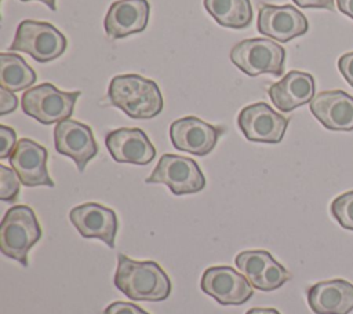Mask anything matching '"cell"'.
Segmentation results:
<instances>
[{"label": "cell", "mask_w": 353, "mask_h": 314, "mask_svg": "<svg viewBox=\"0 0 353 314\" xmlns=\"http://www.w3.org/2000/svg\"><path fill=\"white\" fill-rule=\"evenodd\" d=\"M114 286L131 300L163 302L171 293V281L156 262H138L123 253L117 256Z\"/></svg>", "instance_id": "6da1fadb"}, {"label": "cell", "mask_w": 353, "mask_h": 314, "mask_svg": "<svg viewBox=\"0 0 353 314\" xmlns=\"http://www.w3.org/2000/svg\"><path fill=\"white\" fill-rule=\"evenodd\" d=\"M110 105L128 117L148 120L157 116L164 106L159 85L139 74H117L108 87Z\"/></svg>", "instance_id": "7a4b0ae2"}, {"label": "cell", "mask_w": 353, "mask_h": 314, "mask_svg": "<svg viewBox=\"0 0 353 314\" xmlns=\"http://www.w3.org/2000/svg\"><path fill=\"white\" fill-rule=\"evenodd\" d=\"M41 234L34 211L28 205H14L6 212L0 224L1 253L26 267L28 253Z\"/></svg>", "instance_id": "3957f363"}, {"label": "cell", "mask_w": 353, "mask_h": 314, "mask_svg": "<svg viewBox=\"0 0 353 314\" xmlns=\"http://www.w3.org/2000/svg\"><path fill=\"white\" fill-rule=\"evenodd\" d=\"M80 94V91H61L51 83H43L23 92L22 112L46 125L61 123L72 116Z\"/></svg>", "instance_id": "277c9868"}, {"label": "cell", "mask_w": 353, "mask_h": 314, "mask_svg": "<svg viewBox=\"0 0 353 314\" xmlns=\"http://www.w3.org/2000/svg\"><path fill=\"white\" fill-rule=\"evenodd\" d=\"M66 47V37L54 25L25 19L18 25L10 50L29 54L34 61L44 63L61 56Z\"/></svg>", "instance_id": "5b68a950"}, {"label": "cell", "mask_w": 353, "mask_h": 314, "mask_svg": "<svg viewBox=\"0 0 353 314\" xmlns=\"http://www.w3.org/2000/svg\"><path fill=\"white\" fill-rule=\"evenodd\" d=\"M230 61L250 77L263 73L281 76L284 73L285 50L273 40L254 37L237 43L230 50Z\"/></svg>", "instance_id": "8992f818"}, {"label": "cell", "mask_w": 353, "mask_h": 314, "mask_svg": "<svg viewBox=\"0 0 353 314\" xmlns=\"http://www.w3.org/2000/svg\"><path fill=\"white\" fill-rule=\"evenodd\" d=\"M145 182L163 183L175 196L199 193L205 186V178L199 164L178 154H163Z\"/></svg>", "instance_id": "52a82bcc"}, {"label": "cell", "mask_w": 353, "mask_h": 314, "mask_svg": "<svg viewBox=\"0 0 353 314\" xmlns=\"http://www.w3.org/2000/svg\"><path fill=\"white\" fill-rule=\"evenodd\" d=\"M201 291L223 306H240L248 302L254 289L248 278L230 266L205 269L200 281Z\"/></svg>", "instance_id": "ba28073f"}, {"label": "cell", "mask_w": 353, "mask_h": 314, "mask_svg": "<svg viewBox=\"0 0 353 314\" xmlns=\"http://www.w3.org/2000/svg\"><path fill=\"white\" fill-rule=\"evenodd\" d=\"M290 120L265 102L243 107L237 117L239 128L247 140L261 143H279L284 138Z\"/></svg>", "instance_id": "9c48e42d"}, {"label": "cell", "mask_w": 353, "mask_h": 314, "mask_svg": "<svg viewBox=\"0 0 353 314\" xmlns=\"http://www.w3.org/2000/svg\"><path fill=\"white\" fill-rule=\"evenodd\" d=\"M256 29L261 34L276 41L287 43L307 32L306 17L294 6L262 4L258 10Z\"/></svg>", "instance_id": "30bf717a"}, {"label": "cell", "mask_w": 353, "mask_h": 314, "mask_svg": "<svg viewBox=\"0 0 353 314\" xmlns=\"http://www.w3.org/2000/svg\"><path fill=\"white\" fill-rule=\"evenodd\" d=\"M223 132V128L208 124L194 116L178 118L170 125V138L174 147L194 156L211 153Z\"/></svg>", "instance_id": "8fae6325"}, {"label": "cell", "mask_w": 353, "mask_h": 314, "mask_svg": "<svg viewBox=\"0 0 353 314\" xmlns=\"http://www.w3.org/2000/svg\"><path fill=\"white\" fill-rule=\"evenodd\" d=\"M54 145L59 154L70 157L79 172H83L88 161L98 154V145L92 129L76 120H63L54 128Z\"/></svg>", "instance_id": "7c38bea8"}, {"label": "cell", "mask_w": 353, "mask_h": 314, "mask_svg": "<svg viewBox=\"0 0 353 314\" xmlns=\"http://www.w3.org/2000/svg\"><path fill=\"white\" fill-rule=\"evenodd\" d=\"M69 219L81 237L97 238L114 248L119 223L113 209L98 202H84L72 208Z\"/></svg>", "instance_id": "4fadbf2b"}, {"label": "cell", "mask_w": 353, "mask_h": 314, "mask_svg": "<svg viewBox=\"0 0 353 314\" xmlns=\"http://www.w3.org/2000/svg\"><path fill=\"white\" fill-rule=\"evenodd\" d=\"M47 157L46 147L29 138H22L10 156V164L23 186L54 187L47 171Z\"/></svg>", "instance_id": "5bb4252c"}, {"label": "cell", "mask_w": 353, "mask_h": 314, "mask_svg": "<svg viewBox=\"0 0 353 314\" xmlns=\"http://www.w3.org/2000/svg\"><path fill=\"white\" fill-rule=\"evenodd\" d=\"M105 145L117 163L146 165L156 156L154 146L141 128L113 129L106 135Z\"/></svg>", "instance_id": "9a60e30c"}, {"label": "cell", "mask_w": 353, "mask_h": 314, "mask_svg": "<svg viewBox=\"0 0 353 314\" xmlns=\"http://www.w3.org/2000/svg\"><path fill=\"white\" fill-rule=\"evenodd\" d=\"M312 114L331 131H353V96L342 90L321 91L310 101Z\"/></svg>", "instance_id": "2e32d148"}, {"label": "cell", "mask_w": 353, "mask_h": 314, "mask_svg": "<svg viewBox=\"0 0 353 314\" xmlns=\"http://www.w3.org/2000/svg\"><path fill=\"white\" fill-rule=\"evenodd\" d=\"M306 297L314 314H349L353 310V284L342 278L319 281L307 289Z\"/></svg>", "instance_id": "e0dca14e"}, {"label": "cell", "mask_w": 353, "mask_h": 314, "mask_svg": "<svg viewBox=\"0 0 353 314\" xmlns=\"http://www.w3.org/2000/svg\"><path fill=\"white\" fill-rule=\"evenodd\" d=\"M148 0H117L110 4L103 26L108 37L123 39L142 32L148 25Z\"/></svg>", "instance_id": "ac0fdd59"}, {"label": "cell", "mask_w": 353, "mask_h": 314, "mask_svg": "<svg viewBox=\"0 0 353 314\" xmlns=\"http://www.w3.org/2000/svg\"><path fill=\"white\" fill-rule=\"evenodd\" d=\"M316 83L310 73L291 70L280 81L268 88L269 98L276 109L292 112L294 109L309 103L314 98Z\"/></svg>", "instance_id": "d6986e66"}, {"label": "cell", "mask_w": 353, "mask_h": 314, "mask_svg": "<svg viewBox=\"0 0 353 314\" xmlns=\"http://www.w3.org/2000/svg\"><path fill=\"white\" fill-rule=\"evenodd\" d=\"M207 12L225 28L243 29L252 22V6L250 0H204Z\"/></svg>", "instance_id": "ffe728a7"}, {"label": "cell", "mask_w": 353, "mask_h": 314, "mask_svg": "<svg viewBox=\"0 0 353 314\" xmlns=\"http://www.w3.org/2000/svg\"><path fill=\"white\" fill-rule=\"evenodd\" d=\"M1 69H0V83L1 87L7 88L11 92L22 91L28 87H32L36 83L34 70L26 63V61L17 55L1 52Z\"/></svg>", "instance_id": "44dd1931"}, {"label": "cell", "mask_w": 353, "mask_h": 314, "mask_svg": "<svg viewBox=\"0 0 353 314\" xmlns=\"http://www.w3.org/2000/svg\"><path fill=\"white\" fill-rule=\"evenodd\" d=\"M272 259L273 256L268 251L255 249L240 252L236 256L234 263L236 267L248 278V281L252 282L262 274V271Z\"/></svg>", "instance_id": "7402d4cb"}, {"label": "cell", "mask_w": 353, "mask_h": 314, "mask_svg": "<svg viewBox=\"0 0 353 314\" xmlns=\"http://www.w3.org/2000/svg\"><path fill=\"white\" fill-rule=\"evenodd\" d=\"M290 278V271L284 266H281L276 259H272L262 271V274L255 281H252L251 285L255 289L270 292L284 285Z\"/></svg>", "instance_id": "603a6c76"}, {"label": "cell", "mask_w": 353, "mask_h": 314, "mask_svg": "<svg viewBox=\"0 0 353 314\" xmlns=\"http://www.w3.org/2000/svg\"><path fill=\"white\" fill-rule=\"evenodd\" d=\"M330 211L341 227L353 230V190L335 197L331 202Z\"/></svg>", "instance_id": "cb8c5ba5"}, {"label": "cell", "mask_w": 353, "mask_h": 314, "mask_svg": "<svg viewBox=\"0 0 353 314\" xmlns=\"http://www.w3.org/2000/svg\"><path fill=\"white\" fill-rule=\"evenodd\" d=\"M21 180L17 172L6 165H0V200L6 202H15L19 194Z\"/></svg>", "instance_id": "d4e9b609"}, {"label": "cell", "mask_w": 353, "mask_h": 314, "mask_svg": "<svg viewBox=\"0 0 353 314\" xmlns=\"http://www.w3.org/2000/svg\"><path fill=\"white\" fill-rule=\"evenodd\" d=\"M0 138H1V149L0 158H7L11 156L17 146V134L11 127L0 125Z\"/></svg>", "instance_id": "484cf974"}, {"label": "cell", "mask_w": 353, "mask_h": 314, "mask_svg": "<svg viewBox=\"0 0 353 314\" xmlns=\"http://www.w3.org/2000/svg\"><path fill=\"white\" fill-rule=\"evenodd\" d=\"M103 314H149V313L134 303L117 300V302L110 303L105 308Z\"/></svg>", "instance_id": "4316f807"}, {"label": "cell", "mask_w": 353, "mask_h": 314, "mask_svg": "<svg viewBox=\"0 0 353 314\" xmlns=\"http://www.w3.org/2000/svg\"><path fill=\"white\" fill-rule=\"evenodd\" d=\"M18 106V98L14 95V92L8 91L4 87H0V116H6L7 113H11Z\"/></svg>", "instance_id": "83f0119b"}, {"label": "cell", "mask_w": 353, "mask_h": 314, "mask_svg": "<svg viewBox=\"0 0 353 314\" xmlns=\"http://www.w3.org/2000/svg\"><path fill=\"white\" fill-rule=\"evenodd\" d=\"M338 69L343 78L347 81V84L353 87V51L343 54L338 59Z\"/></svg>", "instance_id": "f1b7e54d"}, {"label": "cell", "mask_w": 353, "mask_h": 314, "mask_svg": "<svg viewBox=\"0 0 353 314\" xmlns=\"http://www.w3.org/2000/svg\"><path fill=\"white\" fill-rule=\"evenodd\" d=\"M298 7L302 8H324L334 11L335 0H292Z\"/></svg>", "instance_id": "f546056e"}, {"label": "cell", "mask_w": 353, "mask_h": 314, "mask_svg": "<svg viewBox=\"0 0 353 314\" xmlns=\"http://www.w3.org/2000/svg\"><path fill=\"white\" fill-rule=\"evenodd\" d=\"M338 10L353 19V0H336Z\"/></svg>", "instance_id": "4dcf8cb0"}, {"label": "cell", "mask_w": 353, "mask_h": 314, "mask_svg": "<svg viewBox=\"0 0 353 314\" xmlns=\"http://www.w3.org/2000/svg\"><path fill=\"white\" fill-rule=\"evenodd\" d=\"M245 314H281L279 310L276 308H262V307H254L250 308Z\"/></svg>", "instance_id": "1f68e13d"}, {"label": "cell", "mask_w": 353, "mask_h": 314, "mask_svg": "<svg viewBox=\"0 0 353 314\" xmlns=\"http://www.w3.org/2000/svg\"><path fill=\"white\" fill-rule=\"evenodd\" d=\"M21 1H30V0H21ZM37 1H41L44 3L50 10L55 11L57 10V4H55V0H37Z\"/></svg>", "instance_id": "d6a6232c"}]
</instances>
